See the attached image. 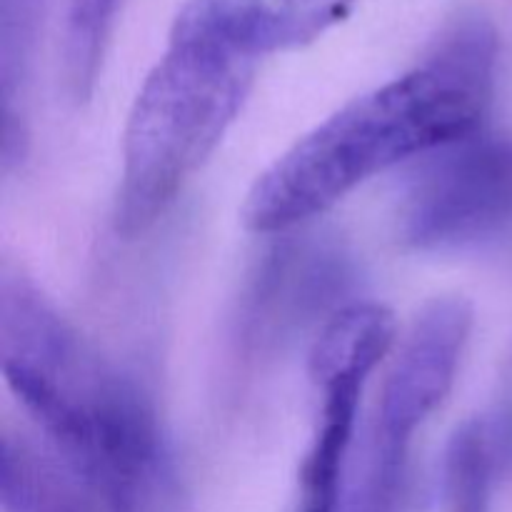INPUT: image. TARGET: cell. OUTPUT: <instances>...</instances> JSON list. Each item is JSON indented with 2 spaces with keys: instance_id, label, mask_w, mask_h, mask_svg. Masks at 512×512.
I'll return each mask as SVG.
<instances>
[{
  "instance_id": "obj_11",
  "label": "cell",
  "mask_w": 512,
  "mask_h": 512,
  "mask_svg": "<svg viewBox=\"0 0 512 512\" xmlns=\"http://www.w3.org/2000/svg\"><path fill=\"white\" fill-rule=\"evenodd\" d=\"M125 0H68L65 83L73 100H88L98 83L105 45Z\"/></svg>"
},
{
  "instance_id": "obj_5",
  "label": "cell",
  "mask_w": 512,
  "mask_h": 512,
  "mask_svg": "<svg viewBox=\"0 0 512 512\" xmlns=\"http://www.w3.org/2000/svg\"><path fill=\"white\" fill-rule=\"evenodd\" d=\"M512 228V138L470 135L430 153L408 183L400 233L418 250H458Z\"/></svg>"
},
{
  "instance_id": "obj_6",
  "label": "cell",
  "mask_w": 512,
  "mask_h": 512,
  "mask_svg": "<svg viewBox=\"0 0 512 512\" xmlns=\"http://www.w3.org/2000/svg\"><path fill=\"white\" fill-rule=\"evenodd\" d=\"M350 288V265L328 243H283L265 255L243 295L238 340L253 353L288 343L305 328L328 323Z\"/></svg>"
},
{
  "instance_id": "obj_9",
  "label": "cell",
  "mask_w": 512,
  "mask_h": 512,
  "mask_svg": "<svg viewBox=\"0 0 512 512\" xmlns=\"http://www.w3.org/2000/svg\"><path fill=\"white\" fill-rule=\"evenodd\" d=\"M0 503L3 512H108L48 445L13 433L0 440Z\"/></svg>"
},
{
  "instance_id": "obj_10",
  "label": "cell",
  "mask_w": 512,
  "mask_h": 512,
  "mask_svg": "<svg viewBox=\"0 0 512 512\" xmlns=\"http://www.w3.org/2000/svg\"><path fill=\"white\" fill-rule=\"evenodd\" d=\"M45 0H0V155L3 173L23 163L30 145L28 85L38 53Z\"/></svg>"
},
{
  "instance_id": "obj_13",
  "label": "cell",
  "mask_w": 512,
  "mask_h": 512,
  "mask_svg": "<svg viewBox=\"0 0 512 512\" xmlns=\"http://www.w3.org/2000/svg\"><path fill=\"white\" fill-rule=\"evenodd\" d=\"M488 445V455L493 460L495 475L512 473V358L500 375L498 393L488 418L480 420Z\"/></svg>"
},
{
  "instance_id": "obj_3",
  "label": "cell",
  "mask_w": 512,
  "mask_h": 512,
  "mask_svg": "<svg viewBox=\"0 0 512 512\" xmlns=\"http://www.w3.org/2000/svg\"><path fill=\"white\" fill-rule=\"evenodd\" d=\"M255 80V63L203 45L168 43L135 95L123 133L115 230L153 228L215 153Z\"/></svg>"
},
{
  "instance_id": "obj_2",
  "label": "cell",
  "mask_w": 512,
  "mask_h": 512,
  "mask_svg": "<svg viewBox=\"0 0 512 512\" xmlns=\"http://www.w3.org/2000/svg\"><path fill=\"white\" fill-rule=\"evenodd\" d=\"M0 368L45 445L108 512H185L153 400L100 360L33 280L0 295Z\"/></svg>"
},
{
  "instance_id": "obj_1",
  "label": "cell",
  "mask_w": 512,
  "mask_h": 512,
  "mask_svg": "<svg viewBox=\"0 0 512 512\" xmlns=\"http://www.w3.org/2000/svg\"><path fill=\"white\" fill-rule=\"evenodd\" d=\"M495 70L493 23L458 18L413 70L350 100L263 170L240 208L243 225L288 233L383 170L483 133Z\"/></svg>"
},
{
  "instance_id": "obj_7",
  "label": "cell",
  "mask_w": 512,
  "mask_h": 512,
  "mask_svg": "<svg viewBox=\"0 0 512 512\" xmlns=\"http://www.w3.org/2000/svg\"><path fill=\"white\" fill-rule=\"evenodd\" d=\"M353 8L355 0H185L168 43L203 45L258 63L315 43Z\"/></svg>"
},
{
  "instance_id": "obj_4",
  "label": "cell",
  "mask_w": 512,
  "mask_h": 512,
  "mask_svg": "<svg viewBox=\"0 0 512 512\" xmlns=\"http://www.w3.org/2000/svg\"><path fill=\"white\" fill-rule=\"evenodd\" d=\"M470 328L463 298H435L420 310L385 375L363 463L345 478L338 512H408L413 440L453 390Z\"/></svg>"
},
{
  "instance_id": "obj_8",
  "label": "cell",
  "mask_w": 512,
  "mask_h": 512,
  "mask_svg": "<svg viewBox=\"0 0 512 512\" xmlns=\"http://www.w3.org/2000/svg\"><path fill=\"white\" fill-rule=\"evenodd\" d=\"M365 380L368 378L360 375H330L325 380H313L318 388L320 410L313 440L300 465L295 512H338Z\"/></svg>"
},
{
  "instance_id": "obj_12",
  "label": "cell",
  "mask_w": 512,
  "mask_h": 512,
  "mask_svg": "<svg viewBox=\"0 0 512 512\" xmlns=\"http://www.w3.org/2000/svg\"><path fill=\"white\" fill-rule=\"evenodd\" d=\"M495 468L480 420H470L453 435L445 453V512H490Z\"/></svg>"
}]
</instances>
